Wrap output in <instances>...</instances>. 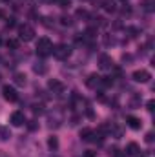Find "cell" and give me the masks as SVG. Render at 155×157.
Wrapping results in <instances>:
<instances>
[{"instance_id":"obj_11","label":"cell","mask_w":155,"mask_h":157,"mask_svg":"<svg viewBox=\"0 0 155 157\" xmlns=\"http://www.w3.org/2000/svg\"><path fill=\"white\" fill-rule=\"evenodd\" d=\"M126 121H128V126H130L131 130H141V126H142L141 119H137V117H131V115H130Z\"/></svg>"},{"instance_id":"obj_8","label":"cell","mask_w":155,"mask_h":157,"mask_svg":"<svg viewBox=\"0 0 155 157\" xmlns=\"http://www.w3.org/2000/svg\"><path fill=\"white\" fill-rule=\"evenodd\" d=\"M9 122H11L13 126H22V124L26 122V117H24L22 112H13V113H11V119H9Z\"/></svg>"},{"instance_id":"obj_26","label":"cell","mask_w":155,"mask_h":157,"mask_svg":"<svg viewBox=\"0 0 155 157\" xmlns=\"http://www.w3.org/2000/svg\"><path fill=\"white\" fill-rule=\"evenodd\" d=\"M120 2H128V0H120Z\"/></svg>"},{"instance_id":"obj_15","label":"cell","mask_w":155,"mask_h":157,"mask_svg":"<svg viewBox=\"0 0 155 157\" xmlns=\"http://www.w3.org/2000/svg\"><path fill=\"white\" fill-rule=\"evenodd\" d=\"M102 7H104L106 11H110V13H113V11L117 9L115 2H112V0H104V2H102Z\"/></svg>"},{"instance_id":"obj_24","label":"cell","mask_w":155,"mask_h":157,"mask_svg":"<svg viewBox=\"0 0 155 157\" xmlns=\"http://www.w3.org/2000/svg\"><path fill=\"white\" fill-rule=\"evenodd\" d=\"M95 155H97V154H95V152H91V150H88V152L84 154V157H95Z\"/></svg>"},{"instance_id":"obj_16","label":"cell","mask_w":155,"mask_h":157,"mask_svg":"<svg viewBox=\"0 0 155 157\" xmlns=\"http://www.w3.org/2000/svg\"><path fill=\"white\" fill-rule=\"evenodd\" d=\"M6 46L9 48V49H18V46H20V42L17 39H9L7 42H6Z\"/></svg>"},{"instance_id":"obj_4","label":"cell","mask_w":155,"mask_h":157,"mask_svg":"<svg viewBox=\"0 0 155 157\" xmlns=\"http://www.w3.org/2000/svg\"><path fill=\"white\" fill-rule=\"evenodd\" d=\"M2 95H4V99L9 101V102H17V101H18V93H17V90H15L13 86H4V88H2Z\"/></svg>"},{"instance_id":"obj_20","label":"cell","mask_w":155,"mask_h":157,"mask_svg":"<svg viewBox=\"0 0 155 157\" xmlns=\"http://www.w3.org/2000/svg\"><path fill=\"white\" fill-rule=\"evenodd\" d=\"M57 2H59L60 7H70L71 6V0H57Z\"/></svg>"},{"instance_id":"obj_6","label":"cell","mask_w":155,"mask_h":157,"mask_svg":"<svg viewBox=\"0 0 155 157\" xmlns=\"http://www.w3.org/2000/svg\"><path fill=\"white\" fill-rule=\"evenodd\" d=\"M131 77H133L135 82H148V80L152 78V73L146 71V70H137V71H133Z\"/></svg>"},{"instance_id":"obj_9","label":"cell","mask_w":155,"mask_h":157,"mask_svg":"<svg viewBox=\"0 0 155 157\" xmlns=\"http://www.w3.org/2000/svg\"><path fill=\"white\" fill-rule=\"evenodd\" d=\"M100 78H102V77H99L97 73H93V75H89V77H88V80H86V86L95 90L97 86H100Z\"/></svg>"},{"instance_id":"obj_22","label":"cell","mask_w":155,"mask_h":157,"mask_svg":"<svg viewBox=\"0 0 155 157\" xmlns=\"http://www.w3.org/2000/svg\"><path fill=\"white\" fill-rule=\"evenodd\" d=\"M146 108H148V112H153V110H155V101H148Z\"/></svg>"},{"instance_id":"obj_12","label":"cell","mask_w":155,"mask_h":157,"mask_svg":"<svg viewBox=\"0 0 155 157\" xmlns=\"http://www.w3.org/2000/svg\"><path fill=\"white\" fill-rule=\"evenodd\" d=\"M93 132H95V130H91V128H82V130H80V139L91 143V139H93Z\"/></svg>"},{"instance_id":"obj_10","label":"cell","mask_w":155,"mask_h":157,"mask_svg":"<svg viewBox=\"0 0 155 157\" xmlns=\"http://www.w3.org/2000/svg\"><path fill=\"white\" fill-rule=\"evenodd\" d=\"M126 154L131 157H137L139 154H141V148H139V144L137 143H130L128 146H126Z\"/></svg>"},{"instance_id":"obj_25","label":"cell","mask_w":155,"mask_h":157,"mask_svg":"<svg viewBox=\"0 0 155 157\" xmlns=\"http://www.w3.org/2000/svg\"><path fill=\"white\" fill-rule=\"evenodd\" d=\"M46 2H53V0H46Z\"/></svg>"},{"instance_id":"obj_19","label":"cell","mask_w":155,"mask_h":157,"mask_svg":"<svg viewBox=\"0 0 155 157\" xmlns=\"http://www.w3.org/2000/svg\"><path fill=\"white\" fill-rule=\"evenodd\" d=\"M0 135H2V139H4V141H6V139H9V137H11V133H9V132H7V130H4V128H0Z\"/></svg>"},{"instance_id":"obj_14","label":"cell","mask_w":155,"mask_h":157,"mask_svg":"<svg viewBox=\"0 0 155 157\" xmlns=\"http://www.w3.org/2000/svg\"><path fill=\"white\" fill-rule=\"evenodd\" d=\"M13 80L17 86H26V75L24 73H15L13 75Z\"/></svg>"},{"instance_id":"obj_21","label":"cell","mask_w":155,"mask_h":157,"mask_svg":"<svg viewBox=\"0 0 155 157\" xmlns=\"http://www.w3.org/2000/svg\"><path fill=\"white\" fill-rule=\"evenodd\" d=\"M77 17H78V18H88V11H84V9H78V11H77Z\"/></svg>"},{"instance_id":"obj_13","label":"cell","mask_w":155,"mask_h":157,"mask_svg":"<svg viewBox=\"0 0 155 157\" xmlns=\"http://www.w3.org/2000/svg\"><path fill=\"white\" fill-rule=\"evenodd\" d=\"M33 71L39 73V75H46V73H47V66H46V62H37V64L33 66Z\"/></svg>"},{"instance_id":"obj_18","label":"cell","mask_w":155,"mask_h":157,"mask_svg":"<svg viewBox=\"0 0 155 157\" xmlns=\"http://www.w3.org/2000/svg\"><path fill=\"white\" fill-rule=\"evenodd\" d=\"M60 24H62V26H71V24H73V20H71L70 17H66V15H64V17H60Z\"/></svg>"},{"instance_id":"obj_17","label":"cell","mask_w":155,"mask_h":157,"mask_svg":"<svg viewBox=\"0 0 155 157\" xmlns=\"http://www.w3.org/2000/svg\"><path fill=\"white\" fill-rule=\"evenodd\" d=\"M47 146H49L51 150H57V148H59V141H57V137L51 135V137L47 139Z\"/></svg>"},{"instance_id":"obj_27","label":"cell","mask_w":155,"mask_h":157,"mask_svg":"<svg viewBox=\"0 0 155 157\" xmlns=\"http://www.w3.org/2000/svg\"><path fill=\"white\" fill-rule=\"evenodd\" d=\"M4 2H7V0H4Z\"/></svg>"},{"instance_id":"obj_5","label":"cell","mask_w":155,"mask_h":157,"mask_svg":"<svg viewBox=\"0 0 155 157\" xmlns=\"http://www.w3.org/2000/svg\"><path fill=\"white\" fill-rule=\"evenodd\" d=\"M47 88H49L57 97H62V95H64V86H62V82H60V80H57V78L49 80V82H47Z\"/></svg>"},{"instance_id":"obj_3","label":"cell","mask_w":155,"mask_h":157,"mask_svg":"<svg viewBox=\"0 0 155 157\" xmlns=\"http://www.w3.org/2000/svg\"><path fill=\"white\" fill-rule=\"evenodd\" d=\"M18 37H20V40H24V42L33 40L35 39V29H33V26H29V24H22V26L18 28Z\"/></svg>"},{"instance_id":"obj_23","label":"cell","mask_w":155,"mask_h":157,"mask_svg":"<svg viewBox=\"0 0 155 157\" xmlns=\"http://www.w3.org/2000/svg\"><path fill=\"white\" fill-rule=\"evenodd\" d=\"M146 141H148V143H152V141H153V133H152V132H150V133H146Z\"/></svg>"},{"instance_id":"obj_2","label":"cell","mask_w":155,"mask_h":157,"mask_svg":"<svg viewBox=\"0 0 155 157\" xmlns=\"http://www.w3.org/2000/svg\"><path fill=\"white\" fill-rule=\"evenodd\" d=\"M51 49H53V42L47 39V37L39 39V42H37V53H39L40 57L49 55V53H51Z\"/></svg>"},{"instance_id":"obj_7","label":"cell","mask_w":155,"mask_h":157,"mask_svg":"<svg viewBox=\"0 0 155 157\" xmlns=\"http://www.w3.org/2000/svg\"><path fill=\"white\" fill-rule=\"evenodd\" d=\"M99 68L100 70H112L113 68V59L110 55H100L99 57Z\"/></svg>"},{"instance_id":"obj_1","label":"cell","mask_w":155,"mask_h":157,"mask_svg":"<svg viewBox=\"0 0 155 157\" xmlns=\"http://www.w3.org/2000/svg\"><path fill=\"white\" fill-rule=\"evenodd\" d=\"M51 53L55 55V59H59V60H66V59L71 55V48H70L68 44H57V46H53Z\"/></svg>"}]
</instances>
